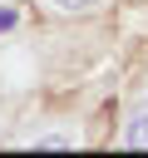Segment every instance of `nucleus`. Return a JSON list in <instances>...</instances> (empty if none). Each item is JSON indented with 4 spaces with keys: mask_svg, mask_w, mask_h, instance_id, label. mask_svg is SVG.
Here are the masks:
<instances>
[{
    "mask_svg": "<svg viewBox=\"0 0 148 158\" xmlns=\"http://www.w3.org/2000/svg\"><path fill=\"white\" fill-rule=\"evenodd\" d=\"M118 143H123V148H148V89H143V94H138V99L128 104Z\"/></svg>",
    "mask_w": 148,
    "mask_h": 158,
    "instance_id": "1",
    "label": "nucleus"
},
{
    "mask_svg": "<svg viewBox=\"0 0 148 158\" xmlns=\"http://www.w3.org/2000/svg\"><path fill=\"white\" fill-rule=\"evenodd\" d=\"M15 25V10H0V30H10Z\"/></svg>",
    "mask_w": 148,
    "mask_h": 158,
    "instance_id": "3",
    "label": "nucleus"
},
{
    "mask_svg": "<svg viewBox=\"0 0 148 158\" xmlns=\"http://www.w3.org/2000/svg\"><path fill=\"white\" fill-rule=\"evenodd\" d=\"M54 10H64V15H89V10H99L104 0H49Z\"/></svg>",
    "mask_w": 148,
    "mask_h": 158,
    "instance_id": "2",
    "label": "nucleus"
}]
</instances>
